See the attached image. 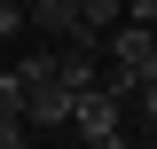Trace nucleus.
I'll return each mask as SVG.
<instances>
[{"label":"nucleus","mask_w":157,"mask_h":149,"mask_svg":"<svg viewBox=\"0 0 157 149\" xmlns=\"http://www.w3.org/2000/svg\"><path fill=\"white\" fill-rule=\"evenodd\" d=\"M24 126H63L71 118V86L55 78V55H24Z\"/></svg>","instance_id":"f257e3e1"},{"label":"nucleus","mask_w":157,"mask_h":149,"mask_svg":"<svg viewBox=\"0 0 157 149\" xmlns=\"http://www.w3.org/2000/svg\"><path fill=\"white\" fill-rule=\"evenodd\" d=\"M149 63H157V32H149V24H110V71L141 78Z\"/></svg>","instance_id":"f03ea898"},{"label":"nucleus","mask_w":157,"mask_h":149,"mask_svg":"<svg viewBox=\"0 0 157 149\" xmlns=\"http://www.w3.org/2000/svg\"><path fill=\"white\" fill-rule=\"evenodd\" d=\"M63 126H78L86 141H94V133H118V102L102 86H86V94H71V118H63Z\"/></svg>","instance_id":"7ed1b4c3"},{"label":"nucleus","mask_w":157,"mask_h":149,"mask_svg":"<svg viewBox=\"0 0 157 149\" xmlns=\"http://www.w3.org/2000/svg\"><path fill=\"white\" fill-rule=\"evenodd\" d=\"M24 24H39V32H55L63 47H71V39H78V0H32Z\"/></svg>","instance_id":"20e7f679"},{"label":"nucleus","mask_w":157,"mask_h":149,"mask_svg":"<svg viewBox=\"0 0 157 149\" xmlns=\"http://www.w3.org/2000/svg\"><path fill=\"white\" fill-rule=\"evenodd\" d=\"M0 118H24V71H0Z\"/></svg>","instance_id":"39448f33"},{"label":"nucleus","mask_w":157,"mask_h":149,"mask_svg":"<svg viewBox=\"0 0 157 149\" xmlns=\"http://www.w3.org/2000/svg\"><path fill=\"white\" fill-rule=\"evenodd\" d=\"M0 149H24V118H0Z\"/></svg>","instance_id":"423d86ee"},{"label":"nucleus","mask_w":157,"mask_h":149,"mask_svg":"<svg viewBox=\"0 0 157 149\" xmlns=\"http://www.w3.org/2000/svg\"><path fill=\"white\" fill-rule=\"evenodd\" d=\"M0 32H24V8L16 0H0Z\"/></svg>","instance_id":"0eeeda50"},{"label":"nucleus","mask_w":157,"mask_h":149,"mask_svg":"<svg viewBox=\"0 0 157 149\" xmlns=\"http://www.w3.org/2000/svg\"><path fill=\"white\" fill-rule=\"evenodd\" d=\"M86 149H126V141H118V133H94V141H86Z\"/></svg>","instance_id":"6e6552de"}]
</instances>
